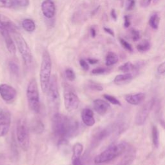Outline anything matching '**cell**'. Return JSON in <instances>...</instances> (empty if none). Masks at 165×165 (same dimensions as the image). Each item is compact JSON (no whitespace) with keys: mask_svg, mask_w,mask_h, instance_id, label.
<instances>
[{"mask_svg":"<svg viewBox=\"0 0 165 165\" xmlns=\"http://www.w3.org/2000/svg\"><path fill=\"white\" fill-rule=\"evenodd\" d=\"M52 116V131L54 136L58 139V144L67 143L69 138L77 134L79 130V122L59 112Z\"/></svg>","mask_w":165,"mask_h":165,"instance_id":"6da1fadb","label":"cell"},{"mask_svg":"<svg viewBox=\"0 0 165 165\" xmlns=\"http://www.w3.org/2000/svg\"><path fill=\"white\" fill-rule=\"evenodd\" d=\"M47 103L50 113L53 116L58 113L60 106V94L57 77L54 75L51 78L50 83L47 91Z\"/></svg>","mask_w":165,"mask_h":165,"instance_id":"7a4b0ae2","label":"cell"},{"mask_svg":"<svg viewBox=\"0 0 165 165\" xmlns=\"http://www.w3.org/2000/svg\"><path fill=\"white\" fill-rule=\"evenodd\" d=\"M126 148L127 145L125 142H119L112 144L96 156L94 158V162L96 164H102L111 161L124 154V152L126 150Z\"/></svg>","mask_w":165,"mask_h":165,"instance_id":"3957f363","label":"cell"},{"mask_svg":"<svg viewBox=\"0 0 165 165\" xmlns=\"http://www.w3.org/2000/svg\"><path fill=\"white\" fill-rule=\"evenodd\" d=\"M52 72V60L49 52L47 50H45L39 71L40 85L43 93H46L48 89L51 78Z\"/></svg>","mask_w":165,"mask_h":165,"instance_id":"277c9868","label":"cell"},{"mask_svg":"<svg viewBox=\"0 0 165 165\" xmlns=\"http://www.w3.org/2000/svg\"><path fill=\"white\" fill-rule=\"evenodd\" d=\"M27 98L29 108L34 113L40 111V99L38 86L35 79H31L29 82L27 89Z\"/></svg>","mask_w":165,"mask_h":165,"instance_id":"5b68a950","label":"cell"},{"mask_svg":"<svg viewBox=\"0 0 165 165\" xmlns=\"http://www.w3.org/2000/svg\"><path fill=\"white\" fill-rule=\"evenodd\" d=\"M65 107L67 111L74 112L78 108L80 99L75 90L69 84L65 83L63 86Z\"/></svg>","mask_w":165,"mask_h":165,"instance_id":"8992f818","label":"cell"},{"mask_svg":"<svg viewBox=\"0 0 165 165\" xmlns=\"http://www.w3.org/2000/svg\"><path fill=\"white\" fill-rule=\"evenodd\" d=\"M16 136L19 146L23 151H27L29 148V128L24 119H20L17 124Z\"/></svg>","mask_w":165,"mask_h":165,"instance_id":"52a82bcc","label":"cell"},{"mask_svg":"<svg viewBox=\"0 0 165 165\" xmlns=\"http://www.w3.org/2000/svg\"><path fill=\"white\" fill-rule=\"evenodd\" d=\"M12 34H13L17 49L21 55L24 63L27 66L30 65L32 63V54L28 44L17 31L14 32Z\"/></svg>","mask_w":165,"mask_h":165,"instance_id":"ba28073f","label":"cell"},{"mask_svg":"<svg viewBox=\"0 0 165 165\" xmlns=\"http://www.w3.org/2000/svg\"><path fill=\"white\" fill-rule=\"evenodd\" d=\"M155 104V99L152 98L147 101L142 105L138 112H137L135 117V123L137 126H141L146 122L150 113Z\"/></svg>","mask_w":165,"mask_h":165,"instance_id":"9c48e42d","label":"cell"},{"mask_svg":"<svg viewBox=\"0 0 165 165\" xmlns=\"http://www.w3.org/2000/svg\"><path fill=\"white\" fill-rule=\"evenodd\" d=\"M11 125V115L7 110H0V137L8 133Z\"/></svg>","mask_w":165,"mask_h":165,"instance_id":"30bf717a","label":"cell"},{"mask_svg":"<svg viewBox=\"0 0 165 165\" xmlns=\"http://www.w3.org/2000/svg\"><path fill=\"white\" fill-rule=\"evenodd\" d=\"M17 96V91L14 87L8 84H0V96L5 101L11 102L14 101Z\"/></svg>","mask_w":165,"mask_h":165,"instance_id":"8fae6325","label":"cell"},{"mask_svg":"<svg viewBox=\"0 0 165 165\" xmlns=\"http://www.w3.org/2000/svg\"><path fill=\"white\" fill-rule=\"evenodd\" d=\"M110 132L111 130L108 128H101L97 129V130L94 132V134L92 137V146H97L99 142H101L102 140H104L107 136H109Z\"/></svg>","mask_w":165,"mask_h":165,"instance_id":"7c38bea8","label":"cell"},{"mask_svg":"<svg viewBox=\"0 0 165 165\" xmlns=\"http://www.w3.org/2000/svg\"><path fill=\"white\" fill-rule=\"evenodd\" d=\"M41 11L45 17L51 19L56 14V6L52 0H44L41 4Z\"/></svg>","mask_w":165,"mask_h":165,"instance_id":"4fadbf2b","label":"cell"},{"mask_svg":"<svg viewBox=\"0 0 165 165\" xmlns=\"http://www.w3.org/2000/svg\"><path fill=\"white\" fill-rule=\"evenodd\" d=\"M93 106L94 110L101 116L105 115L110 108V106L108 102L101 99L94 100L93 102Z\"/></svg>","mask_w":165,"mask_h":165,"instance_id":"5bb4252c","label":"cell"},{"mask_svg":"<svg viewBox=\"0 0 165 165\" xmlns=\"http://www.w3.org/2000/svg\"><path fill=\"white\" fill-rule=\"evenodd\" d=\"M0 33L3 37L8 51L11 54L14 55L16 52V48L14 42L13 41V39H12L11 36V33L7 30L3 29H0Z\"/></svg>","mask_w":165,"mask_h":165,"instance_id":"9a60e30c","label":"cell"},{"mask_svg":"<svg viewBox=\"0 0 165 165\" xmlns=\"http://www.w3.org/2000/svg\"><path fill=\"white\" fill-rule=\"evenodd\" d=\"M83 152V146L80 142H76L73 146L72 149V162L73 165H81V157Z\"/></svg>","mask_w":165,"mask_h":165,"instance_id":"2e32d148","label":"cell"},{"mask_svg":"<svg viewBox=\"0 0 165 165\" xmlns=\"http://www.w3.org/2000/svg\"><path fill=\"white\" fill-rule=\"evenodd\" d=\"M81 119L83 123L87 126H92L96 123L94 112L91 109L86 108L81 112Z\"/></svg>","mask_w":165,"mask_h":165,"instance_id":"e0dca14e","label":"cell"},{"mask_svg":"<svg viewBox=\"0 0 165 165\" xmlns=\"http://www.w3.org/2000/svg\"><path fill=\"white\" fill-rule=\"evenodd\" d=\"M146 94L144 93H136V94H129L124 97L126 101L128 103L132 105H138L145 99Z\"/></svg>","mask_w":165,"mask_h":165,"instance_id":"ac0fdd59","label":"cell"},{"mask_svg":"<svg viewBox=\"0 0 165 165\" xmlns=\"http://www.w3.org/2000/svg\"><path fill=\"white\" fill-rule=\"evenodd\" d=\"M132 78H133V76L131 73L119 74L115 77L114 82L117 85H123L130 82Z\"/></svg>","mask_w":165,"mask_h":165,"instance_id":"d6986e66","label":"cell"},{"mask_svg":"<svg viewBox=\"0 0 165 165\" xmlns=\"http://www.w3.org/2000/svg\"><path fill=\"white\" fill-rule=\"evenodd\" d=\"M32 130L34 133L37 134H41L45 130V125L41 120H34L32 124Z\"/></svg>","mask_w":165,"mask_h":165,"instance_id":"ffe728a7","label":"cell"},{"mask_svg":"<svg viewBox=\"0 0 165 165\" xmlns=\"http://www.w3.org/2000/svg\"><path fill=\"white\" fill-rule=\"evenodd\" d=\"M118 56L114 52H110L106 54L105 58V63L107 67H110L116 64L118 62Z\"/></svg>","mask_w":165,"mask_h":165,"instance_id":"44dd1931","label":"cell"},{"mask_svg":"<svg viewBox=\"0 0 165 165\" xmlns=\"http://www.w3.org/2000/svg\"><path fill=\"white\" fill-rule=\"evenodd\" d=\"M22 27L25 31L28 32H32L36 29V25L31 19H25L22 22Z\"/></svg>","mask_w":165,"mask_h":165,"instance_id":"7402d4cb","label":"cell"},{"mask_svg":"<svg viewBox=\"0 0 165 165\" xmlns=\"http://www.w3.org/2000/svg\"><path fill=\"white\" fill-rule=\"evenodd\" d=\"M152 142L155 148H157L159 146V130L156 126H153L152 129Z\"/></svg>","mask_w":165,"mask_h":165,"instance_id":"603a6c76","label":"cell"},{"mask_svg":"<svg viewBox=\"0 0 165 165\" xmlns=\"http://www.w3.org/2000/svg\"><path fill=\"white\" fill-rule=\"evenodd\" d=\"M134 150H130L128 152L125 157H123L121 162L118 163L117 165H130V164L132 163V162L133 161L134 159Z\"/></svg>","mask_w":165,"mask_h":165,"instance_id":"cb8c5ba5","label":"cell"},{"mask_svg":"<svg viewBox=\"0 0 165 165\" xmlns=\"http://www.w3.org/2000/svg\"><path fill=\"white\" fill-rule=\"evenodd\" d=\"M159 22H160V17L157 14L152 15L149 19L150 26L154 30H157L159 28Z\"/></svg>","mask_w":165,"mask_h":165,"instance_id":"d4e9b609","label":"cell"},{"mask_svg":"<svg viewBox=\"0 0 165 165\" xmlns=\"http://www.w3.org/2000/svg\"><path fill=\"white\" fill-rule=\"evenodd\" d=\"M134 69L135 66L131 62H126V63H124L119 67V71L122 72H124V73H129V72L133 71Z\"/></svg>","mask_w":165,"mask_h":165,"instance_id":"484cf974","label":"cell"},{"mask_svg":"<svg viewBox=\"0 0 165 165\" xmlns=\"http://www.w3.org/2000/svg\"><path fill=\"white\" fill-rule=\"evenodd\" d=\"M150 49V43L148 41H146V40L142 41L141 43L137 45V51L141 52L148 51Z\"/></svg>","mask_w":165,"mask_h":165,"instance_id":"4316f807","label":"cell"},{"mask_svg":"<svg viewBox=\"0 0 165 165\" xmlns=\"http://www.w3.org/2000/svg\"><path fill=\"white\" fill-rule=\"evenodd\" d=\"M103 97H104V98L106 100V101H108L112 104H115V105H117V106L122 105L121 102H120L119 100L116 98V97H115L113 96H111V95H109V94H104Z\"/></svg>","mask_w":165,"mask_h":165,"instance_id":"83f0119b","label":"cell"},{"mask_svg":"<svg viewBox=\"0 0 165 165\" xmlns=\"http://www.w3.org/2000/svg\"><path fill=\"white\" fill-rule=\"evenodd\" d=\"M15 6L14 0H0V7L1 8L11 9Z\"/></svg>","mask_w":165,"mask_h":165,"instance_id":"f1b7e54d","label":"cell"},{"mask_svg":"<svg viewBox=\"0 0 165 165\" xmlns=\"http://www.w3.org/2000/svg\"><path fill=\"white\" fill-rule=\"evenodd\" d=\"M65 75L67 78L68 79L69 81H74L76 79V74H75L73 69H67L65 70Z\"/></svg>","mask_w":165,"mask_h":165,"instance_id":"f546056e","label":"cell"},{"mask_svg":"<svg viewBox=\"0 0 165 165\" xmlns=\"http://www.w3.org/2000/svg\"><path fill=\"white\" fill-rule=\"evenodd\" d=\"M9 69L12 74L14 75L17 76L19 74V67L16 63H15L14 62H10L9 64Z\"/></svg>","mask_w":165,"mask_h":165,"instance_id":"4dcf8cb0","label":"cell"},{"mask_svg":"<svg viewBox=\"0 0 165 165\" xmlns=\"http://www.w3.org/2000/svg\"><path fill=\"white\" fill-rule=\"evenodd\" d=\"M120 43H121L122 47H123L124 49H125L126 51H128V52L133 51V49H132V45L128 42H127L126 40H124L122 38H120Z\"/></svg>","mask_w":165,"mask_h":165,"instance_id":"1f68e13d","label":"cell"},{"mask_svg":"<svg viewBox=\"0 0 165 165\" xmlns=\"http://www.w3.org/2000/svg\"><path fill=\"white\" fill-rule=\"evenodd\" d=\"M15 5H17L21 7H25L29 5V0H14Z\"/></svg>","mask_w":165,"mask_h":165,"instance_id":"d6a6232c","label":"cell"},{"mask_svg":"<svg viewBox=\"0 0 165 165\" xmlns=\"http://www.w3.org/2000/svg\"><path fill=\"white\" fill-rule=\"evenodd\" d=\"M130 33L132 39L134 41H137L140 39V33L137 30L132 29Z\"/></svg>","mask_w":165,"mask_h":165,"instance_id":"836d02e7","label":"cell"},{"mask_svg":"<svg viewBox=\"0 0 165 165\" xmlns=\"http://www.w3.org/2000/svg\"><path fill=\"white\" fill-rule=\"evenodd\" d=\"M89 86L91 88V89L95 90H97V91H102V89H103V88H102V86L101 85V84L97 83V82H92V81L90 82Z\"/></svg>","mask_w":165,"mask_h":165,"instance_id":"e575fe53","label":"cell"},{"mask_svg":"<svg viewBox=\"0 0 165 165\" xmlns=\"http://www.w3.org/2000/svg\"><path fill=\"white\" fill-rule=\"evenodd\" d=\"M136 5V0H126V10L131 11L133 9Z\"/></svg>","mask_w":165,"mask_h":165,"instance_id":"d590c367","label":"cell"},{"mask_svg":"<svg viewBox=\"0 0 165 165\" xmlns=\"http://www.w3.org/2000/svg\"><path fill=\"white\" fill-rule=\"evenodd\" d=\"M79 65H80V66H81V68L83 69L84 71H88V69H89L88 63L86 61H85L84 59H80Z\"/></svg>","mask_w":165,"mask_h":165,"instance_id":"8d00e7d4","label":"cell"},{"mask_svg":"<svg viewBox=\"0 0 165 165\" xmlns=\"http://www.w3.org/2000/svg\"><path fill=\"white\" fill-rule=\"evenodd\" d=\"M106 72V69L104 68H101V67H99V68H96L94 69L93 71H92V74H96V75H99V74H103L104 73H105Z\"/></svg>","mask_w":165,"mask_h":165,"instance_id":"74e56055","label":"cell"},{"mask_svg":"<svg viewBox=\"0 0 165 165\" xmlns=\"http://www.w3.org/2000/svg\"><path fill=\"white\" fill-rule=\"evenodd\" d=\"M157 72L158 74L161 75H164L165 72V63L162 62L161 64H160L157 67Z\"/></svg>","mask_w":165,"mask_h":165,"instance_id":"f35d334b","label":"cell"},{"mask_svg":"<svg viewBox=\"0 0 165 165\" xmlns=\"http://www.w3.org/2000/svg\"><path fill=\"white\" fill-rule=\"evenodd\" d=\"M152 0H141L140 1V5H141V7H143V8H146V7H148L150 4L151 3Z\"/></svg>","mask_w":165,"mask_h":165,"instance_id":"ab89813d","label":"cell"},{"mask_svg":"<svg viewBox=\"0 0 165 165\" xmlns=\"http://www.w3.org/2000/svg\"><path fill=\"white\" fill-rule=\"evenodd\" d=\"M124 26L125 28H128L130 26V17L128 16H125L124 17Z\"/></svg>","mask_w":165,"mask_h":165,"instance_id":"60d3db41","label":"cell"},{"mask_svg":"<svg viewBox=\"0 0 165 165\" xmlns=\"http://www.w3.org/2000/svg\"><path fill=\"white\" fill-rule=\"evenodd\" d=\"M104 31H105V32H106L107 34H108L109 35H110L112 37H114L115 36V34L114 31H112L111 29L110 28H107V27H104Z\"/></svg>","mask_w":165,"mask_h":165,"instance_id":"b9f144b4","label":"cell"},{"mask_svg":"<svg viewBox=\"0 0 165 165\" xmlns=\"http://www.w3.org/2000/svg\"><path fill=\"white\" fill-rule=\"evenodd\" d=\"M110 15H111V16L112 17V19H113L114 20H115V21H116L117 19V16L116 12V11H115L114 9H112V11H111Z\"/></svg>","mask_w":165,"mask_h":165,"instance_id":"7bdbcfd3","label":"cell"},{"mask_svg":"<svg viewBox=\"0 0 165 165\" xmlns=\"http://www.w3.org/2000/svg\"><path fill=\"white\" fill-rule=\"evenodd\" d=\"M87 61H88V63H89L91 65H94V64H96L97 62H98V59H93V58H88L87 59Z\"/></svg>","mask_w":165,"mask_h":165,"instance_id":"ee69618b","label":"cell"},{"mask_svg":"<svg viewBox=\"0 0 165 165\" xmlns=\"http://www.w3.org/2000/svg\"><path fill=\"white\" fill-rule=\"evenodd\" d=\"M90 34L92 37H95L96 36V31L94 27H92L90 29Z\"/></svg>","mask_w":165,"mask_h":165,"instance_id":"f6af8a7d","label":"cell"}]
</instances>
